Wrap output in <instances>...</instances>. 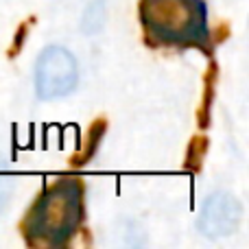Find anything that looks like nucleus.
Segmentation results:
<instances>
[{
    "instance_id": "1",
    "label": "nucleus",
    "mask_w": 249,
    "mask_h": 249,
    "mask_svg": "<svg viewBox=\"0 0 249 249\" xmlns=\"http://www.w3.org/2000/svg\"><path fill=\"white\" fill-rule=\"evenodd\" d=\"M83 219V193L74 179H59L44 190L26 219L31 243L61 247L74 236Z\"/></svg>"
},
{
    "instance_id": "2",
    "label": "nucleus",
    "mask_w": 249,
    "mask_h": 249,
    "mask_svg": "<svg viewBox=\"0 0 249 249\" xmlns=\"http://www.w3.org/2000/svg\"><path fill=\"white\" fill-rule=\"evenodd\" d=\"M140 20L146 35L168 46H206L210 39L203 0H142Z\"/></svg>"
},
{
    "instance_id": "3",
    "label": "nucleus",
    "mask_w": 249,
    "mask_h": 249,
    "mask_svg": "<svg viewBox=\"0 0 249 249\" xmlns=\"http://www.w3.org/2000/svg\"><path fill=\"white\" fill-rule=\"evenodd\" d=\"M79 66L74 55L64 46H48L35 64V92L42 101L64 99L77 88Z\"/></svg>"
},
{
    "instance_id": "4",
    "label": "nucleus",
    "mask_w": 249,
    "mask_h": 249,
    "mask_svg": "<svg viewBox=\"0 0 249 249\" xmlns=\"http://www.w3.org/2000/svg\"><path fill=\"white\" fill-rule=\"evenodd\" d=\"M243 219V206L234 195L214 193L206 199L199 214V232L208 238H223L238 230Z\"/></svg>"
},
{
    "instance_id": "5",
    "label": "nucleus",
    "mask_w": 249,
    "mask_h": 249,
    "mask_svg": "<svg viewBox=\"0 0 249 249\" xmlns=\"http://www.w3.org/2000/svg\"><path fill=\"white\" fill-rule=\"evenodd\" d=\"M11 188H13V179L11 175L7 173V168L0 164V210H2V206L7 203L9 195H11Z\"/></svg>"
}]
</instances>
